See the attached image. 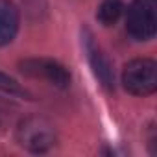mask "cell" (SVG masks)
Returning a JSON list of instances; mask_svg holds the SVG:
<instances>
[{
	"label": "cell",
	"instance_id": "8992f818",
	"mask_svg": "<svg viewBox=\"0 0 157 157\" xmlns=\"http://www.w3.org/2000/svg\"><path fill=\"white\" fill-rule=\"evenodd\" d=\"M19 32V10L11 0H0V46L10 44Z\"/></svg>",
	"mask_w": 157,
	"mask_h": 157
},
{
	"label": "cell",
	"instance_id": "6da1fadb",
	"mask_svg": "<svg viewBox=\"0 0 157 157\" xmlns=\"http://www.w3.org/2000/svg\"><path fill=\"white\" fill-rule=\"evenodd\" d=\"M17 140L33 153H44L56 144V129L43 117H26L17 126Z\"/></svg>",
	"mask_w": 157,
	"mask_h": 157
},
{
	"label": "cell",
	"instance_id": "277c9868",
	"mask_svg": "<svg viewBox=\"0 0 157 157\" xmlns=\"http://www.w3.org/2000/svg\"><path fill=\"white\" fill-rule=\"evenodd\" d=\"M19 68L24 76L41 78L59 89H67L70 85V72L54 59H24L19 63Z\"/></svg>",
	"mask_w": 157,
	"mask_h": 157
},
{
	"label": "cell",
	"instance_id": "5b68a950",
	"mask_svg": "<svg viewBox=\"0 0 157 157\" xmlns=\"http://www.w3.org/2000/svg\"><path fill=\"white\" fill-rule=\"evenodd\" d=\"M87 52H89V61H91V67H93V72L96 76V80L100 82V85L104 89L113 91V87H115V74H113V67H111L109 59L89 39H87Z\"/></svg>",
	"mask_w": 157,
	"mask_h": 157
},
{
	"label": "cell",
	"instance_id": "7a4b0ae2",
	"mask_svg": "<svg viewBox=\"0 0 157 157\" xmlns=\"http://www.w3.org/2000/svg\"><path fill=\"white\" fill-rule=\"evenodd\" d=\"M122 83L129 94L148 96L157 89V65L151 59H133L122 70Z\"/></svg>",
	"mask_w": 157,
	"mask_h": 157
},
{
	"label": "cell",
	"instance_id": "ba28073f",
	"mask_svg": "<svg viewBox=\"0 0 157 157\" xmlns=\"http://www.w3.org/2000/svg\"><path fill=\"white\" fill-rule=\"evenodd\" d=\"M0 91L2 93H8V94H11V96H19V98H32V94L17 82V80H13L11 76H8V74H4V72H0Z\"/></svg>",
	"mask_w": 157,
	"mask_h": 157
},
{
	"label": "cell",
	"instance_id": "3957f363",
	"mask_svg": "<svg viewBox=\"0 0 157 157\" xmlns=\"http://www.w3.org/2000/svg\"><path fill=\"white\" fill-rule=\"evenodd\" d=\"M126 30L135 41H148L157 32V0H133L126 15Z\"/></svg>",
	"mask_w": 157,
	"mask_h": 157
},
{
	"label": "cell",
	"instance_id": "52a82bcc",
	"mask_svg": "<svg viewBox=\"0 0 157 157\" xmlns=\"http://www.w3.org/2000/svg\"><path fill=\"white\" fill-rule=\"evenodd\" d=\"M122 11H124L122 0H104V2L100 4V8H98L96 17H98V21L104 26H111V24H115L120 19Z\"/></svg>",
	"mask_w": 157,
	"mask_h": 157
}]
</instances>
